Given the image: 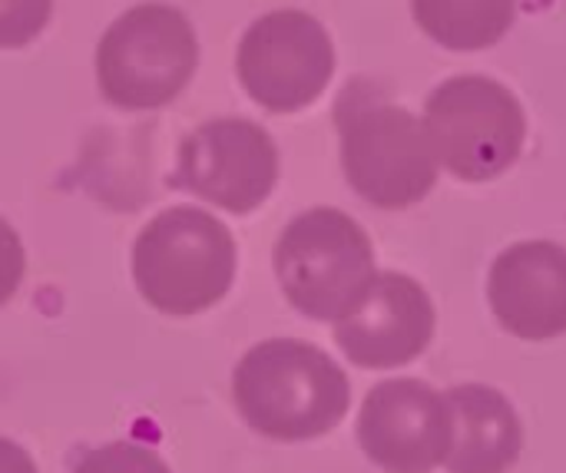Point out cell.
I'll return each mask as SVG.
<instances>
[{
    "instance_id": "cell-1",
    "label": "cell",
    "mask_w": 566,
    "mask_h": 473,
    "mask_svg": "<svg viewBox=\"0 0 566 473\" xmlns=\"http://www.w3.org/2000/svg\"><path fill=\"white\" fill-rule=\"evenodd\" d=\"M232 398L252 431L272 441H315L345 421L352 385L322 348L272 338L242 355Z\"/></svg>"
},
{
    "instance_id": "cell-2",
    "label": "cell",
    "mask_w": 566,
    "mask_h": 473,
    "mask_svg": "<svg viewBox=\"0 0 566 473\" xmlns=\"http://www.w3.org/2000/svg\"><path fill=\"white\" fill-rule=\"evenodd\" d=\"M235 278V239L202 209L172 206L149 219L133 245V282L163 315L192 318L226 298Z\"/></svg>"
},
{
    "instance_id": "cell-3",
    "label": "cell",
    "mask_w": 566,
    "mask_h": 473,
    "mask_svg": "<svg viewBox=\"0 0 566 473\" xmlns=\"http://www.w3.org/2000/svg\"><path fill=\"white\" fill-rule=\"evenodd\" d=\"M199 40L189 17L169 3L119 13L96 46V83L116 109H159L192 80Z\"/></svg>"
},
{
    "instance_id": "cell-4",
    "label": "cell",
    "mask_w": 566,
    "mask_h": 473,
    "mask_svg": "<svg viewBox=\"0 0 566 473\" xmlns=\"http://www.w3.org/2000/svg\"><path fill=\"white\" fill-rule=\"evenodd\" d=\"M272 265L295 312L312 322H338L371 282L375 249L352 216L318 206L282 229Z\"/></svg>"
},
{
    "instance_id": "cell-5",
    "label": "cell",
    "mask_w": 566,
    "mask_h": 473,
    "mask_svg": "<svg viewBox=\"0 0 566 473\" xmlns=\"http://www.w3.org/2000/svg\"><path fill=\"white\" fill-rule=\"evenodd\" d=\"M421 123L438 166L464 182L497 179L524 153L527 119L521 99L481 73L444 80L428 96Z\"/></svg>"
},
{
    "instance_id": "cell-6",
    "label": "cell",
    "mask_w": 566,
    "mask_h": 473,
    "mask_svg": "<svg viewBox=\"0 0 566 473\" xmlns=\"http://www.w3.org/2000/svg\"><path fill=\"white\" fill-rule=\"evenodd\" d=\"M342 169L348 186L378 209H408L438 182V156L405 106L395 103H338Z\"/></svg>"
},
{
    "instance_id": "cell-7",
    "label": "cell",
    "mask_w": 566,
    "mask_h": 473,
    "mask_svg": "<svg viewBox=\"0 0 566 473\" xmlns=\"http://www.w3.org/2000/svg\"><path fill=\"white\" fill-rule=\"evenodd\" d=\"M242 90L269 113L312 106L335 73L328 30L305 10H272L259 17L235 53Z\"/></svg>"
},
{
    "instance_id": "cell-8",
    "label": "cell",
    "mask_w": 566,
    "mask_h": 473,
    "mask_svg": "<svg viewBox=\"0 0 566 473\" xmlns=\"http://www.w3.org/2000/svg\"><path fill=\"white\" fill-rule=\"evenodd\" d=\"M279 179V149L252 119H209L182 143L172 169V186L186 189L226 212L245 216L259 209Z\"/></svg>"
},
{
    "instance_id": "cell-9",
    "label": "cell",
    "mask_w": 566,
    "mask_h": 473,
    "mask_svg": "<svg viewBox=\"0 0 566 473\" xmlns=\"http://www.w3.org/2000/svg\"><path fill=\"white\" fill-rule=\"evenodd\" d=\"M448 398L415 378L381 381L358 414V444L388 473H431L451 451Z\"/></svg>"
},
{
    "instance_id": "cell-10",
    "label": "cell",
    "mask_w": 566,
    "mask_h": 473,
    "mask_svg": "<svg viewBox=\"0 0 566 473\" xmlns=\"http://www.w3.org/2000/svg\"><path fill=\"white\" fill-rule=\"evenodd\" d=\"M434 325V305L421 282L375 272L358 302L335 322V341L358 368H401L431 345Z\"/></svg>"
},
{
    "instance_id": "cell-11",
    "label": "cell",
    "mask_w": 566,
    "mask_h": 473,
    "mask_svg": "<svg viewBox=\"0 0 566 473\" xmlns=\"http://www.w3.org/2000/svg\"><path fill=\"white\" fill-rule=\"evenodd\" d=\"M488 302L494 318L524 341L566 335V249L531 239L504 249L491 265Z\"/></svg>"
},
{
    "instance_id": "cell-12",
    "label": "cell",
    "mask_w": 566,
    "mask_h": 473,
    "mask_svg": "<svg viewBox=\"0 0 566 473\" xmlns=\"http://www.w3.org/2000/svg\"><path fill=\"white\" fill-rule=\"evenodd\" d=\"M451 408V473H507L521 458V421L511 401L488 385H458L444 391Z\"/></svg>"
},
{
    "instance_id": "cell-13",
    "label": "cell",
    "mask_w": 566,
    "mask_h": 473,
    "mask_svg": "<svg viewBox=\"0 0 566 473\" xmlns=\"http://www.w3.org/2000/svg\"><path fill=\"white\" fill-rule=\"evenodd\" d=\"M418 27L448 50L494 46L517 20V0H411Z\"/></svg>"
},
{
    "instance_id": "cell-14",
    "label": "cell",
    "mask_w": 566,
    "mask_h": 473,
    "mask_svg": "<svg viewBox=\"0 0 566 473\" xmlns=\"http://www.w3.org/2000/svg\"><path fill=\"white\" fill-rule=\"evenodd\" d=\"M73 473H172L159 454H153L143 444H129V441H113L103 444L96 451H90L80 467Z\"/></svg>"
},
{
    "instance_id": "cell-15",
    "label": "cell",
    "mask_w": 566,
    "mask_h": 473,
    "mask_svg": "<svg viewBox=\"0 0 566 473\" xmlns=\"http://www.w3.org/2000/svg\"><path fill=\"white\" fill-rule=\"evenodd\" d=\"M53 0H0V50L33 43L50 23Z\"/></svg>"
},
{
    "instance_id": "cell-16",
    "label": "cell",
    "mask_w": 566,
    "mask_h": 473,
    "mask_svg": "<svg viewBox=\"0 0 566 473\" xmlns=\"http://www.w3.org/2000/svg\"><path fill=\"white\" fill-rule=\"evenodd\" d=\"M27 272V252L20 235L13 232V225L7 219H0V308L17 295L20 282Z\"/></svg>"
},
{
    "instance_id": "cell-17",
    "label": "cell",
    "mask_w": 566,
    "mask_h": 473,
    "mask_svg": "<svg viewBox=\"0 0 566 473\" xmlns=\"http://www.w3.org/2000/svg\"><path fill=\"white\" fill-rule=\"evenodd\" d=\"M0 473H36V464L20 444H13L10 438H0Z\"/></svg>"
}]
</instances>
